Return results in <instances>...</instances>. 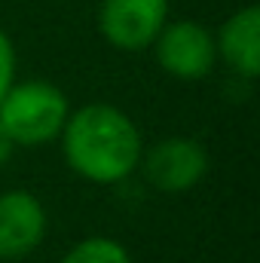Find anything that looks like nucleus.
<instances>
[{
    "instance_id": "nucleus-9",
    "label": "nucleus",
    "mask_w": 260,
    "mask_h": 263,
    "mask_svg": "<svg viewBox=\"0 0 260 263\" xmlns=\"http://www.w3.org/2000/svg\"><path fill=\"white\" fill-rule=\"evenodd\" d=\"M12 83H15V46H12L9 34L0 28V101Z\"/></svg>"
},
{
    "instance_id": "nucleus-2",
    "label": "nucleus",
    "mask_w": 260,
    "mask_h": 263,
    "mask_svg": "<svg viewBox=\"0 0 260 263\" xmlns=\"http://www.w3.org/2000/svg\"><path fill=\"white\" fill-rule=\"evenodd\" d=\"M67 117V95L49 80L12 83L0 101V126L15 147H43L59 141Z\"/></svg>"
},
{
    "instance_id": "nucleus-3",
    "label": "nucleus",
    "mask_w": 260,
    "mask_h": 263,
    "mask_svg": "<svg viewBox=\"0 0 260 263\" xmlns=\"http://www.w3.org/2000/svg\"><path fill=\"white\" fill-rule=\"evenodd\" d=\"M150 49L169 77L184 80V83L205 80L217 65L214 31L196 18L165 22V28L159 31V37L153 40Z\"/></svg>"
},
{
    "instance_id": "nucleus-8",
    "label": "nucleus",
    "mask_w": 260,
    "mask_h": 263,
    "mask_svg": "<svg viewBox=\"0 0 260 263\" xmlns=\"http://www.w3.org/2000/svg\"><path fill=\"white\" fill-rule=\"evenodd\" d=\"M62 263H132L129 248L110 236H89L67 251Z\"/></svg>"
},
{
    "instance_id": "nucleus-4",
    "label": "nucleus",
    "mask_w": 260,
    "mask_h": 263,
    "mask_svg": "<svg viewBox=\"0 0 260 263\" xmlns=\"http://www.w3.org/2000/svg\"><path fill=\"white\" fill-rule=\"evenodd\" d=\"M138 168L144 172L147 184L159 193L169 196L190 193L208 172V150L196 138L172 135L156 141L150 150H144Z\"/></svg>"
},
{
    "instance_id": "nucleus-5",
    "label": "nucleus",
    "mask_w": 260,
    "mask_h": 263,
    "mask_svg": "<svg viewBox=\"0 0 260 263\" xmlns=\"http://www.w3.org/2000/svg\"><path fill=\"white\" fill-rule=\"evenodd\" d=\"M169 22V0H101L98 31L120 52L150 49Z\"/></svg>"
},
{
    "instance_id": "nucleus-10",
    "label": "nucleus",
    "mask_w": 260,
    "mask_h": 263,
    "mask_svg": "<svg viewBox=\"0 0 260 263\" xmlns=\"http://www.w3.org/2000/svg\"><path fill=\"white\" fill-rule=\"evenodd\" d=\"M12 153H15V144L9 141V135L3 132V126H0V168L12 159Z\"/></svg>"
},
{
    "instance_id": "nucleus-7",
    "label": "nucleus",
    "mask_w": 260,
    "mask_h": 263,
    "mask_svg": "<svg viewBox=\"0 0 260 263\" xmlns=\"http://www.w3.org/2000/svg\"><path fill=\"white\" fill-rule=\"evenodd\" d=\"M217 62L242 80H257L260 73V9L242 6L214 31Z\"/></svg>"
},
{
    "instance_id": "nucleus-6",
    "label": "nucleus",
    "mask_w": 260,
    "mask_h": 263,
    "mask_svg": "<svg viewBox=\"0 0 260 263\" xmlns=\"http://www.w3.org/2000/svg\"><path fill=\"white\" fill-rule=\"evenodd\" d=\"M46 208L31 190L0 193V260H22L46 239Z\"/></svg>"
},
{
    "instance_id": "nucleus-1",
    "label": "nucleus",
    "mask_w": 260,
    "mask_h": 263,
    "mask_svg": "<svg viewBox=\"0 0 260 263\" xmlns=\"http://www.w3.org/2000/svg\"><path fill=\"white\" fill-rule=\"evenodd\" d=\"M59 141L70 172L101 187L120 184L135 175L144 153L135 120L114 104H86L70 110Z\"/></svg>"
}]
</instances>
